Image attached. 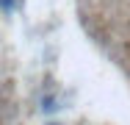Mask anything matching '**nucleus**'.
Returning <instances> with one entry per match:
<instances>
[{
    "instance_id": "obj_1",
    "label": "nucleus",
    "mask_w": 130,
    "mask_h": 125,
    "mask_svg": "<svg viewBox=\"0 0 130 125\" xmlns=\"http://www.w3.org/2000/svg\"><path fill=\"white\" fill-rule=\"evenodd\" d=\"M14 6H17V0H0V8H3V11H11Z\"/></svg>"
}]
</instances>
